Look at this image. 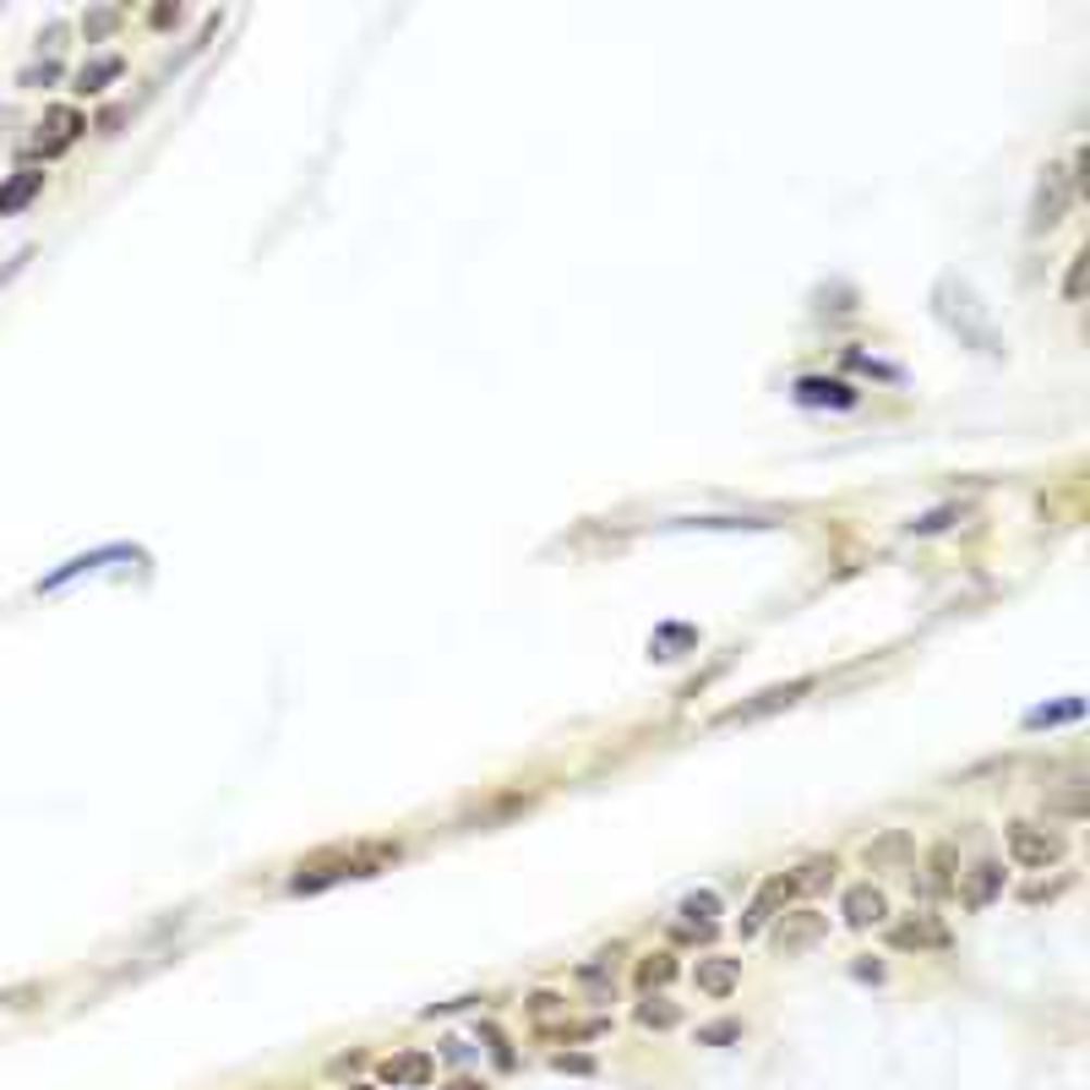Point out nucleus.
Here are the masks:
<instances>
[{"label":"nucleus","mask_w":1090,"mask_h":1090,"mask_svg":"<svg viewBox=\"0 0 1090 1090\" xmlns=\"http://www.w3.org/2000/svg\"><path fill=\"white\" fill-rule=\"evenodd\" d=\"M1063 295H1068V300H1079V295H1085V251H1074V256H1068V284H1063Z\"/></svg>","instance_id":"23"},{"label":"nucleus","mask_w":1090,"mask_h":1090,"mask_svg":"<svg viewBox=\"0 0 1090 1090\" xmlns=\"http://www.w3.org/2000/svg\"><path fill=\"white\" fill-rule=\"evenodd\" d=\"M448 1090H486V1085H475V1079H453Z\"/></svg>","instance_id":"31"},{"label":"nucleus","mask_w":1090,"mask_h":1090,"mask_svg":"<svg viewBox=\"0 0 1090 1090\" xmlns=\"http://www.w3.org/2000/svg\"><path fill=\"white\" fill-rule=\"evenodd\" d=\"M115 23H121V12H93V17H83V34L93 39V34H110Z\"/></svg>","instance_id":"26"},{"label":"nucleus","mask_w":1090,"mask_h":1090,"mask_svg":"<svg viewBox=\"0 0 1090 1090\" xmlns=\"http://www.w3.org/2000/svg\"><path fill=\"white\" fill-rule=\"evenodd\" d=\"M562 1008H567V1003H562L556 992H535V998H529V1014H535V1019H551V1014H562Z\"/></svg>","instance_id":"25"},{"label":"nucleus","mask_w":1090,"mask_h":1090,"mask_svg":"<svg viewBox=\"0 0 1090 1090\" xmlns=\"http://www.w3.org/2000/svg\"><path fill=\"white\" fill-rule=\"evenodd\" d=\"M791 894H797V878H791V873L769 878V884H764V889L753 894V905L742 911V938H753V932H759L764 922H775V916L786 911V900H791Z\"/></svg>","instance_id":"4"},{"label":"nucleus","mask_w":1090,"mask_h":1090,"mask_svg":"<svg viewBox=\"0 0 1090 1090\" xmlns=\"http://www.w3.org/2000/svg\"><path fill=\"white\" fill-rule=\"evenodd\" d=\"M824 932H829V916H824V911H813V905L780 911V922H775V949H780V954H807L813 943H824Z\"/></svg>","instance_id":"3"},{"label":"nucleus","mask_w":1090,"mask_h":1090,"mask_svg":"<svg viewBox=\"0 0 1090 1090\" xmlns=\"http://www.w3.org/2000/svg\"><path fill=\"white\" fill-rule=\"evenodd\" d=\"M665 981H676V954H643V960H638V987L654 992V987H665Z\"/></svg>","instance_id":"18"},{"label":"nucleus","mask_w":1090,"mask_h":1090,"mask_svg":"<svg viewBox=\"0 0 1090 1090\" xmlns=\"http://www.w3.org/2000/svg\"><path fill=\"white\" fill-rule=\"evenodd\" d=\"M349 1090H377V1085H349Z\"/></svg>","instance_id":"32"},{"label":"nucleus","mask_w":1090,"mask_h":1090,"mask_svg":"<svg viewBox=\"0 0 1090 1090\" xmlns=\"http://www.w3.org/2000/svg\"><path fill=\"white\" fill-rule=\"evenodd\" d=\"M813 681H791V687H769V692H759V703H742V709H725V725H737V719H759V714H769V709H780V703H797L802 692H807Z\"/></svg>","instance_id":"13"},{"label":"nucleus","mask_w":1090,"mask_h":1090,"mask_svg":"<svg viewBox=\"0 0 1090 1090\" xmlns=\"http://www.w3.org/2000/svg\"><path fill=\"white\" fill-rule=\"evenodd\" d=\"M797 878V894H807V889H824L829 878H835V862H807L802 873H791Z\"/></svg>","instance_id":"22"},{"label":"nucleus","mask_w":1090,"mask_h":1090,"mask_svg":"<svg viewBox=\"0 0 1090 1090\" xmlns=\"http://www.w3.org/2000/svg\"><path fill=\"white\" fill-rule=\"evenodd\" d=\"M1068 202H1074V180H1068V170H1057V164H1047L1041 170V180H1036V191H1030V235H1047V229H1057L1063 224V213H1068Z\"/></svg>","instance_id":"1"},{"label":"nucleus","mask_w":1090,"mask_h":1090,"mask_svg":"<svg viewBox=\"0 0 1090 1090\" xmlns=\"http://www.w3.org/2000/svg\"><path fill=\"white\" fill-rule=\"evenodd\" d=\"M954 894L965 900V911H987V905L1003 894V867H998V862H976L970 873H960Z\"/></svg>","instance_id":"8"},{"label":"nucleus","mask_w":1090,"mask_h":1090,"mask_svg":"<svg viewBox=\"0 0 1090 1090\" xmlns=\"http://www.w3.org/2000/svg\"><path fill=\"white\" fill-rule=\"evenodd\" d=\"M692 981L703 998H731L742 987V960H725V954H703L692 965Z\"/></svg>","instance_id":"6"},{"label":"nucleus","mask_w":1090,"mask_h":1090,"mask_svg":"<svg viewBox=\"0 0 1090 1090\" xmlns=\"http://www.w3.org/2000/svg\"><path fill=\"white\" fill-rule=\"evenodd\" d=\"M954 884H960V856H954V845H932V856H927V889H932V894H954Z\"/></svg>","instance_id":"15"},{"label":"nucleus","mask_w":1090,"mask_h":1090,"mask_svg":"<svg viewBox=\"0 0 1090 1090\" xmlns=\"http://www.w3.org/2000/svg\"><path fill=\"white\" fill-rule=\"evenodd\" d=\"M742 1036V1025H709V1030H698V1041H709V1047H719V1041H737Z\"/></svg>","instance_id":"28"},{"label":"nucleus","mask_w":1090,"mask_h":1090,"mask_svg":"<svg viewBox=\"0 0 1090 1090\" xmlns=\"http://www.w3.org/2000/svg\"><path fill=\"white\" fill-rule=\"evenodd\" d=\"M905 851H911V840L894 829V835H884L878 845H867V867H889V862H900Z\"/></svg>","instance_id":"20"},{"label":"nucleus","mask_w":1090,"mask_h":1090,"mask_svg":"<svg viewBox=\"0 0 1090 1090\" xmlns=\"http://www.w3.org/2000/svg\"><path fill=\"white\" fill-rule=\"evenodd\" d=\"M486 1041H491V1052H497V1063H502V1068H513V1047H508V1036H502V1030H491V1025H486Z\"/></svg>","instance_id":"29"},{"label":"nucleus","mask_w":1090,"mask_h":1090,"mask_svg":"<svg viewBox=\"0 0 1090 1090\" xmlns=\"http://www.w3.org/2000/svg\"><path fill=\"white\" fill-rule=\"evenodd\" d=\"M1079 709H1085V703H1079V698H1068V703H1063V709H1036V714H1030V719H1025V725H1052V719H1074V714H1079Z\"/></svg>","instance_id":"24"},{"label":"nucleus","mask_w":1090,"mask_h":1090,"mask_svg":"<svg viewBox=\"0 0 1090 1090\" xmlns=\"http://www.w3.org/2000/svg\"><path fill=\"white\" fill-rule=\"evenodd\" d=\"M1063 889H1068V878H1057V884H1030V889H1025V900H1030V905H1041V900H1057Z\"/></svg>","instance_id":"27"},{"label":"nucleus","mask_w":1090,"mask_h":1090,"mask_svg":"<svg viewBox=\"0 0 1090 1090\" xmlns=\"http://www.w3.org/2000/svg\"><path fill=\"white\" fill-rule=\"evenodd\" d=\"M638 1025H643V1030H671V1025H681V1008H676L671 998H654V992H649V998L638 1003Z\"/></svg>","instance_id":"17"},{"label":"nucleus","mask_w":1090,"mask_h":1090,"mask_svg":"<svg viewBox=\"0 0 1090 1090\" xmlns=\"http://www.w3.org/2000/svg\"><path fill=\"white\" fill-rule=\"evenodd\" d=\"M889 943L894 949H943L949 943V927L938 922V916H927V911H916V916H905V922H894L889 927Z\"/></svg>","instance_id":"9"},{"label":"nucleus","mask_w":1090,"mask_h":1090,"mask_svg":"<svg viewBox=\"0 0 1090 1090\" xmlns=\"http://www.w3.org/2000/svg\"><path fill=\"white\" fill-rule=\"evenodd\" d=\"M45 131L50 137H39V153H66L83 131H88V121H83V110H72V104H55L50 115H45Z\"/></svg>","instance_id":"11"},{"label":"nucleus","mask_w":1090,"mask_h":1090,"mask_svg":"<svg viewBox=\"0 0 1090 1090\" xmlns=\"http://www.w3.org/2000/svg\"><path fill=\"white\" fill-rule=\"evenodd\" d=\"M39 191H45V170H34V164L17 170L12 180H0V213H23Z\"/></svg>","instance_id":"12"},{"label":"nucleus","mask_w":1090,"mask_h":1090,"mask_svg":"<svg viewBox=\"0 0 1090 1090\" xmlns=\"http://www.w3.org/2000/svg\"><path fill=\"white\" fill-rule=\"evenodd\" d=\"M797 404H807V410H856V388L851 383H835V377H802L797 388Z\"/></svg>","instance_id":"7"},{"label":"nucleus","mask_w":1090,"mask_h":1090,"mask_svg":"<svg viewBox=\"0 0 1090 1090\" xmlns=\"http://www.w3.org/2000/svg\"><path fill=\"white\" fill-rule=\"evenodd\" d=\"M115 77H121V55H104V61H93V66L77 72V93H99V88L115 83Z\"/></svg>","instance_id":"19"},{"label":"nucleus","mask_w":1090,"mask_h":1090,"mask_svg":"<svg viewBox=\"0 0 1090 1090\" xmlns=\"http://www.w3.org/2000/svg\"><path fill=\"white\" fill-rule=\"evenodd\" d=\"M578 981L589 987V998H594V1003H611V992H616L611 954H594V960H584V965H578Z\"/></svg>","instance_id":"16"},{"label":"nucleus","mask_w":1090,"mask_h":1090,"mask_svg":"<svg viewBox=\"0 0 1090 1090\" xmlns=\"http://www.w3.org/2000/svg\"><path fill=\"white\" fill-rule=\"evenodd\" d=\"M1063 851H1068V840H1063L1057 829L1008 824V856H1014L1019 867H1052V862H1063Z\"/></svg>","instance_id":"2"},{"label":"nucleus","mask_w":1090,"mask_h":1090,"mask_svg":"<svg viewBox=\"0 0 1090 1090\" xmlns=\"http://www.w3.org/2000/svg\"><path fill=\"white\" fill-rule=\"evenodd\" d=\"M383 1085H393V1090H421V1085H431L437 1079V1057H426V1052H393V1057H383Z\"/></svg>","instance_id":"5"},{"label":"nucleus","mask_w":1090,"mask_h":1090,"mask_svg":"<svg viewBox=\"0 0 1090 1090\" xmlns=\"http://www.w3.org/2000/svg\"><path fill=\"white\" fill-rule=\"evenodd\" d=\"M840 916H845L851 927H878V922H889V894L873 889V884H856V889H845Z\"/></svg>","instance_id":"10"},{"label":"nucleus","mask_w":1090,"mask_h":1090,"mask_svg":"<svg viewBox=\"0 0 1090 1090\" xmlns=\"http://www.w3.org/2000/svg\"><path fill=\"white\" fill-rule=\"evenodd\" d=\"M126 556H137V551H131V546H104V551H93V556H77V562H66V567H61V573H50V578H45V584H39V589H45V594H50V589H61V584H72V578H77V573H88V567H99V562H126Z\"/></svg>","instance_id":"14"},{"label":"nucleus","mask_w":1090,"mask_h":1090,"mask_svg":"<svg viewBox=\"0 0 1090 1090\" xmlns=\"http://www.w3.org/2000/svg\"><path fill=\"white\" fill-rule=\"evenodd\" d=\"M551 1063H556L562 1074H594V1057H578V1052H573V1057L562 1052V1057H551Z\"/></svg>","instance_id":"30"},{"label":"nucleus","mask_w":1090,"mask_h":1090,"mask_svg":"<svg viewBox=\"0 0 1090 1090\" xmlns=\"http://www.w3.org/2000/svg\"><path fill=\"white\" fill-rule=\"evenodd\" d=\"M954 518H965V508H938V513H922V518H911V535H938V529H949Z\"/></svg>","instance_id":"21"}]
</instances>
